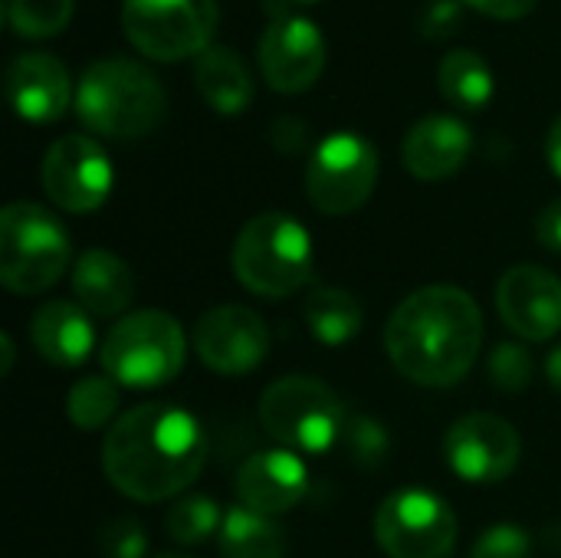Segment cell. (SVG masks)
<instances>
[{
    "label": "cell",
    "mask_w": 561,
    "mask_h": 558,
    "mask_svg": "<svg viewBox=\"0 0 561 558\" xmlns=\"http://www.w3.org/2000/svg\"><path fill=\"white\" fill-rule=\"evenodd\" d=\"M207 454V434L191 411L151 401L131 408L108 428L102 470L118 493L138 503H158L191 487Z\"/></svg>",
    "instance_id": "6da1fadb"
},
{
    "label": "cell",
    "mask_w": 561,
    "mask_h": 558,
    "mask_svg": "<svg viewBox=\"0 0 561 558\" xmlns=\"http://www.w3.org/2000/svg\"><path fill=\"white\" fill-rule=\"evenodd\" d=\"M483 345V312L477 299L450 283L414 289L385 326L391 365L414 385L450 388L463 382Z\"/></svg>",
    "instance_id": "7a4b0ae2"
},
{
    "label": "cell",
    "mask_w": 561,
    "mask_h": 558,
    "mask_svg": "<svg viewBox=\"0 0 561 558\" xmlns=\"http://www.w3.org/2000/svg\"><path fill=\"white\" fill-rule=\"evenodd\" d=\"M72 109L92 135L128 141L154 132L164 122L168 95L161 79L148 66L108 56L85 66L76 86Z\"/></svg>",
    "instance_id": "3957f363"
},
{
    "label": "cell",
    "mask_w": 561,
    "mask_h": 558,
    "mask_svg": "<svg viewBox=\"0 0 561 558\" xmlns=\"http://www.w3.org/2000/svg\"><path fill=\"white\" fill-rule=\"evenodd\" d=\"M312 263L309 230L283 210L256 214L233 243V273L253 296L283 299L299 293L312 276Z\"/></svg>",
    "instance_id": "277c9868"
},
{
    "label": "cell",
    "mask_w": 561,
    "mask_h": 558,
    "mask_svg": "<svg viewBox=\"0 0 561 558\" xmlns=\"http://www.w3.org/2000/svg\"><path fill=\"white\" fill-rule=\"evenodd\" d=\"M72 243L62 220L33 201H13L0 214V280L16 296L49 289L69 266Z\"/></svg>",
    "instance_id": "5b68a950"
},
{
    "label": "cell",
    "mask_w": 561,
    "mask_h": 558,
    "mask_svg": "<svg viewBox=\"0 0 561 558\" xmlns=\"http://www.w3.org/2000/svg\"><path fill=\"white\" fill-rule=\"evenodd\" d=\"M348 421L342 398L319 378L289 375L273 382L260 398V424L286 451L325 454L342 444Z\"/></svg>",
    "instance_id": "8992f818"
},
{
    "label": "cell",
    "mask_w": 561,
    "mask_h": 558,
    "mask_svg": "<svg viewBox=\"0 0 561 558\" xmlns=\"http://www.w3.org/2000/svg\"><path fill=\"white\" fill-rule=\"evenodd\" d=\"M187 355L184 329L161 309H141L118 319L102 342V368L125 388H161L178 378Z\"/></svg>",
    "instance_id": "52a82bcc"
},
{
    "label": "cell",
    "mask_w": 561,
    "mask_h": 558,
    "mask_svg": "<svg viewBox=\"0 0 561 558\" xmlns=\"http://www.w3.org/2000/svg\"><path fill=\"white\" fill-rule=\"evenodd\" d=\"M217 0H122L125 39L154 62H178L214 46Z\"/></svg>",
    "instance_id": "ba28073f"
},
{
    "label": "cell",
    "mask_w": 561,
    "mask_h": 558,
    "mask_svg": "<svg viewBox=\"0 0 561 558\" xmlns=\"http://www.w3.org/2000/svg\"><path fill=\"white\" fill-rule=\"evenodd\" d=\"M378 148L358 132L325 135L306 168V197L329 217L355 214L378 184Z\"/></svg>",
    "instance_id": "9c48e42d"
},
{
    "label": "cell",
    "mask_w": 561,
    "mask_h": 558,
    "mask_svg": "<svg viewBox=\"0 0 561 558\" xmlns=\"http://www.w3.org/2000/svg\"><path fill=\"white\" fill-rule=\"evenodd\" d=\"M375 539L391 558H447L457 546V516L431 490H398L375 513Z\"/></svg>",
    "instance_id": "30bf717a"
},
{
    "label": "cell",
    "mask_w": 561,
    "mask_h": 558,
    "mask_svg": "<svg viewBox=\"0 0 561 558\" xmlns=\"http://www.w3.org/2000/svg\"><path fill=\"white\" fill-rule=\"evenodd\" d=\"M43 191L69 214H92L112 194V158L89 135H62L43 155Z\"/></svg>",
    "instance_id": "8fae6325"
},
{
    "label": "cell",
    "mask_w": 561,
    "mask_h": 558,
    "mask_svg": "<svg viewBox=\"0 0 561 558\" xmlns=\"http://www.w3.org/2000/svg\"><path fill=\"white\" fill-rule=\"evenodd\" d=\"M256 62L273 92L299 95L312 89L325 69V36L302 13L273 16L260 33Z\"/></svg>",
    "instance_id": "7c38bea8"
},
{
    "label": "cell",
    "mask_w": 561,
    "mask_h": 558,
    "mask_svg": "<svg viewBox=\"0 0 561 558\" xmlns=\"http://www.w3.org/2000/svg\"><path fill=\"white\" fill-rule=\"evenodd\" d=\"M444 457L467 483H500L519 467L523 441L516 428L496 414H467L447 431Z\"/></svg>",
    "instance_id": "4fadbf2b"
},
{
    "label": "cell",
    "mask_w": 561,
    "mask_h": 558,
    "mask_svg": "<svg viewBox=\"0 0 561 558\" xmlns=\"http://www.w3.org/2000/svg\"><path fill=\"white\" fill-rule=\"evenodd\" d=\"M194 349L217 375H250L270 352V332L253 309L217 306L197 319Z\"/></svg>",
    "instance_id": "5bb4252c"
},
{
    "label": "cell",
    "mask_w": 561,
    "mask_h": 558,
    "mask_svg": "<svg viewBox=\"0 0 561 558\" xmlns=\"http://www.w3.org/2000/svg\"><path fill=\"white\" fill-rule=\"evenodd\" d=\"M503 322L526 342H549L561 332V280L536 263L510 266L496 286Z\"/></svg>",
    "instance_id": "9a60e30c"
},
{
    "label": "cell",
    "mask_w": 561,
    "mask_h": 558,
    "mask_svg": "<svg viewBox=\"0 0 561 558\" xmlns=\"http://www.w3.org/2000/svg\"><path fill=\"white\" fill-rule=\"evenodd\" d=\"M7 99L23 122L53 125L76 105V86L59 56L20 53L7 69Z\"/></svg>",
    "instance_id": "2e32d148"
},
{
    "label": "cell",
    "mask_w": 561,
    "mask_h": 558,
    "mask_svg": "<svg viewBox=\"0 0 561 558\" xmlns=\"http://www.w3.org/2000/svg\"><path fill=\"white\" fill-rule=\"evenodd\" d=\"M309 493V470L293 451H260L237 470V497L243 506L276 516L289 513Z\"/></svg>",
    "instance_id": "e0dca14e"
},
{
    "label": "cell",
    "mask_w": 561,
    "mask_h": 558,
    "mask_svg": "<svg viewBox=\"0 0 561 558\" xmlns=\"http://www.w3.org/2000/svg\"><path fill=\"white\" fill-rule=\"evenodd\" d=\"M473 151V132L457 115H427L411 125L401 145L404 168L417 181H447L454 178Z\"/></svg>",
    "instance_id": "ac0fdd59"
},
{
    "label": "cell",
    "mask_w": 561,
    "mask_h": 558,
    "mask_svg": "<svg viewBox=\"0 0 561 558\" xmlns=\"http://www.w3.org/2000/svg\"><path fill=\"white\" fill-rule=\"evenodd\" d=\"M30 339L39 358L59 368H79L92 349H95V329L92 319L82 306L76 303H46L33 322H30Z\"/></svg>",
    "instance_id": "d6986e66"
},
{
    "label": "cell",
    "mask_w": 561,
    "mask_h": 558,
    "mask_svg": "<svg viewBox=\"0 0 561 558\" xmlns=\"http://www.w3.org/2000/svg\"><path fill=\"white\" fill-rule=\"evenodd\" d=\"M72 293L89 316L108 319L128 309L135 296V276L122 257L108 250H85L72 266Z\"/></svg>",
    "instance_id": "ffe728a7"
},
{
    "label": "cell",
    "mask_w": 561,
    "mask_h": 558,
    "mask_svg": "<svg viewBox=\"0 0 561 558\" xmlns=\"http://www.w3.org/2000/svg\"><path fill=\"white\" fill-rule=\"evenodd\" d=\"M194 86L201 92V99L220 112V115H240L250 109L256 86H253V72L243 62L240 53H233L230 46H210L197 56L194 62Z\"/></svg>",
    "instance_id": "44dd1931"
},
{
    "label": "cell",
    "mask_w": 561,
    "mask_h": 558,
    "mask_svg": "<svg viewBox=\"0 0 561 558\" xmlns=\"http://www.w3.org/2000/svg\"><path fill=\"white\" fill-rule=\"evenodd\" d=\"M437 86L444 92L447 102H454L457 109H467V112H480L493 102V92H496V76L490 69V62L473 53V49H450L444 59H440V69H437Z\"/></svg>",
    "instance_id": "7402d4cb"
},
{
    "label": "cell",
    "mask_w": 561,
    "mask_h": 558,
    "mask_svg": "<svg viewBox=\"0 0 561 558\" xmlns=\"http://www.w3.org/2000/svg\"><path fill=\"white\" fill-rule=\"evenodd\" d=\"M362 319H365L362 306L348 289L319 286L306 299V326L329 349H339V345L352 342L362 332Z\"/></svg>",
    "instance_id": "603a6c76"
},
{
    "label": "cell",
    "mask_w": 561,
    "mask_h": 558,
    "mask_svg": "<svg viewBox=\"0 0 561 558\" xmlns=\"http://www.w3.org/2000/svg\"><path fill=\"white\" fill-rule=\"evenodd\" d=\"M220 553L224 558H283L286 536L270 516L250 506H233L224 516Z\"/></svg>",
    "instance_id": "cb8c5ba5"
},
{
    "label": "cell",
    "mask_w": 561,
    "mask_h": 558,
    "mask_svg": "<svg viewBox=\"0 0 561 558\" xmlns=\"http://www.w3.org/2000/svg\"><path fill=\"white\" fill-rule=\"evenodd\" d=\"M118 405H122L118 382H112L108 375H85L69 388L66 411L79 431H99V428L112 424Z\"/></svg>",
    "instance_id": "d4e9b609"
},
{
    "label": "cell",
    "mask_w": 561,
    "mask_h": 558,
    "mask_svg": "<svg viewBox=\"0 0 561 558\" xmlns=\"http://www.w3.org/2000/svg\"><path fill=\"white\" fill-rule=\"evenodd\" d=\"M76 0H7V26L23 39H49L69 26Z\"/></svg>",
    "instance_id": "484cf974"
},
{
    "label": "cell",
    "mask_w": 561,
    "mask_h": 558,
    "mask_svg": "<svg viewBox=\"0 0 561 558\" xmlns=\"http://www.w3.org/2000/svg\"><path fill=\"white\" fill-rule=\"evenodd\" d=\"M168 536L181 546H201L207 543L214 533L224 529V516L217 500L210 497H184L168 510Z\"/></svg>",
    "instance_id": "4316f807"
},
{
    "label": "cell",
    "mask_w": 561,
    "mask_h": 558,
    "mask_svg": "<svg viewBox=\"0 0 561 558\" xmlns=\"http://www.w3.org/2000/svg\"><path fill=\"white\" fill-rule=\"evenodd\" d=\"M486 372H490V382L506 391V395H519L533 385L536 378V362H533V352L523 345V342H500L493 345L490 352V362H486Z\"/></svg>",
    "instance_id": "83f0119b"
},
{
    "label": "cell",
    "mask_w": 561,
    "mask_h": 558,
    "mask_svg": "<svg viewBox=\"0 0 561 558\" xmlns=\"http://www.w3.org/2000/svg\"><path fill=\"white\" fill-rule=\"evenodd\" d=\"M342 447H345V454H348V460H352L355 467L375 470V467H381L385 457H388L391 434H388L385 424L375 421V418H352L348 428H345Z\"/></svg>",
    "instance_id": "f1b7e54d"
},
{
    "label": "cell",
    "mask_w": 561,
    "mask_h": 558,
    "mask_svg": "<svg viewBox=\"0 0 561 558\" xmlns=\"http://www.w3.org/2000/svg\"><path fill=\"white\" fill-rule=\"evenodd\" d=\"M470 558H533V539L523 526L500 523L473 543Z\"/></svg>",
    "instance_id": "f546056e"
},
{
    "label": "cell",
    "mask_w": 561,
    "mask_h": 558,
    "mask_svg": "<svg viewBox=\"0 0 561 558\" xmlns=\"http://www.w3.org/2000/svg\"><path fill=\"white\" fill-rule=\"evenodd\" d=\"M99 549L105 558H145L148 556V536L138 520H115L102 529Z\"/></svg>",
    "instance_id": "4dcf8cb0"
},
{
    "label": "cell",
    "mask_w": 561,
    "mask_h": 558,
    "mask_svg": "<svg viewBox=\"0 0 561 558\" xmlns=\"http://www.w3.org/2000/svg\"><path fill=\"white\" fill-rule=\"evenodd\" d=\"M463 26V0H434L424 7L417 30L421 36L440 43V39H454Z\"/></svg>",
    "instance_id": "1f68e13d"
},
{
    "label": "cell",
    "mask_w": 561,
    "mask_h": 558,
    "mask_svg": "<svg viewBox=\"0 0 561 558\" xmlns=\"http://www.w3.org/2000/svg\"><path fill=\"white\" fill-rule=\"evenodd\" d=\"M467 7H473L477 13L490 16V20H503V23H516L523 16H529L536 10L539 0H463Z\"/></svg>",
    "instance_id": "d6a6232c"
},
{
    "label": "cell",
    "mask_w": 561,
    "mask_h": 558,
    "mask_svg": "<svg viewBox=\"0 0 561 558\" xmlns=\"http://www.w3.org/2000/svg\"><path fill=\"white\" fill-rule=\"evenodd\" d=\"M306 125H302V118H296V115H279L276 122H273V128H270V141L279 148V151H289V155H296L302 145H306Z\"/></svg>",
    "instance_id": "836d02e7"
},
{
    "label": "cell",
    "mask_w": 561,
    "mask_h": 558,
    "mask_svg": "<svg viewBox=\"0 0 561 558\" xmlns=\"http://www.w3.org/2000/svg\"><path fill=\"white\" fill-rule=\"evenodd\" d=\"M536 237H539V243H542L546 250L561 253V197L559 201H552V204L539 214V220H536Z\"/></svg>",
    "instance_id": "e575fe53"
},
{
    "label": "cell",
    "mask_w": 561,
    "mask_h": 558,
    "mask_svg": "<svg viewBox=\"0 0 561 558\" xmlns=\"http://www.w3.org/2000/svg\"><path fill=\"white\" fill-rule=\"evenodd\" d=\"M546 158H549V168L561 178V115L552 122L549 128V138H546Z\"/></svg>",
    "instance_id": "d590c367"
},
{
    "label": "cell",
    "mask_w": 561,
    "mask_h": 558,
    "mask_svg": "<svg viewBox=\"0 0 561 558\" xmlns=\"http://www.w3.org/2000/svg\"><path fill=\"white\" fill-rule=\"evenodd\" d=\"M546 375H549V385L561 395V345H556L546 358Z\"/></svg>",
    "instance_id": "8d00e7d4"
},
{
    "label": "cell",
    "mask_w": 561,
    "mask_h": 558,
    "mask_svg": "<svg viewBox=\"0 0 561 558\" xmlns=\"http://www.w3.org/2000/svg\"><path fill=\"white\" fill-rule=\"evenodd\" d=\"M0 349H3V365H0V372L10 375V368H13V339L3 335V339H0Z\"/></svg>",
    "instance_id": "74e56055"
},
{
    "label": "cell",
    "mask_w": 561,
    "mask_h": 558,
    "mask_svg": "<svg viewBox=\"0 0 561 558\" xmlns=\"http://www.w3.org/2000/svg\"><path fill=\"white\" fill-rule=\"evenodd\" d=\"M154 558H191V556H181V553H161V556Z\"/></svg>",
    "instance_id": "f35d334b"
},
{
    "label": "cell",
    "mask_w": 561,
    "mask_h": 558,
    "mask_svg": "<svg viewBox=\"0 0 561 558\" xmlns=\"http://www.w3.org/2000/svg\"><path fill=\"white\" fill-rule=\"evenodd\" d=\"M289 3H319V0H289Z\"/></svg>",
    "instance_id": "ab89813d"
}]
</instances>
